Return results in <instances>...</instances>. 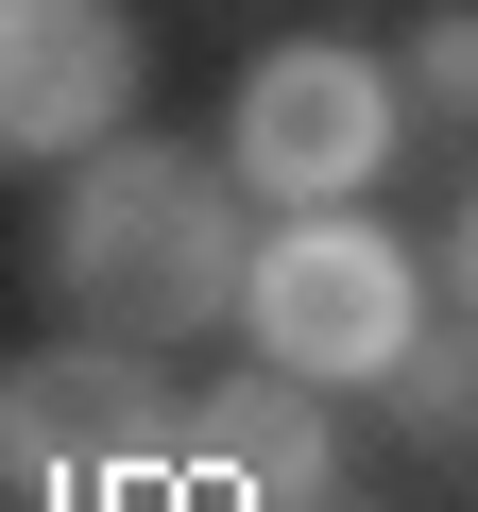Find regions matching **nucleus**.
I'll use <instances>...</instances> for the list:
<instances>
[{
    "instance_id": "nucleus-1",
    "label": "nucleus",
    "mask_w": 478,
    "mask_h": 512,
    "mask_svg": "<svg viewBox=\"0 0 478 512\" xmlns=\"http://www.w3.org/2000/svg\"><path fill=\"white\" fill-rule=\"evenodd\" d=\"M257 222H274V205L239 188V154L120 120L103 154H69V171H52L35 291H52L69 325H120V342H205V325H239Z\"/></svg>"
},
{
    "instance_id": "nucleus-2",
    "label": "nucleus",
    "mask_w": 478,
    "mask_h": 512,
    "mask_svg": "<svg viewBox=\"0 0 478 512\" xmlns=\"http://www.w3.org/2000/svg\"><path fill=\"white\" fill-rule=\"evenodd\" d=\"M444 325V274L376 205H274L257 274H239V359H274L308 393H393V359Z\"/></svg>"
},
{
    "instance_id": "nucleus-3",
    "label": "nucleus",
    "mask_w": 478,
    "mask_h": 512,
    "mask_svg": "<svg viewBox=\"0 0 478 512\" xmlns=\"http://www.w3.org/2000/svg\"><path fill=\"white\" fill-rule=\"evenodd\" d=\"M0 478H35L52 512H103V495H137V478H188V393H171V342L52 325L35 359H0Z\"/></svg>"
},
{
    "instance_id": "nucleus-4",
    "label": "nucleus",
    "mask_w": 478,
    "mask_h": 512,
    "mask_svg": "<svg viewBox=\"0 0 478 512\" xmlns=\"http://www.w3.org/2000/svg\"><path fill=\"white\" fill-rule=\"evenodd\" d=\"M410 137H427L410 69L359 52V35H274L257 69H239V103H222V154H239L257 205H376L410 171Z\"/></svg>"
},
{
    "instance_id": "nucleus-5",
    "label": "nucleus",
    "mask_w": 478,
    "mask_h": 512,
    "mask_svg": "<svg viewBox=\"0 0 478 512\" xmlns=\"http://www.w3.org/2000/svg\"><path fill=\"white\" fill-rule=\"evenodd\" d=\"M154 35L120 0H0V171H69L137 120Z\"/></svg>"
},
{
    "instance_id": "nucleus-6",
    "label": "nucleus",
    "mask_w": 478,
    "mask_h": 512,
    "mask_svg": "<svg viewBox=\"0 0 478 512\" xmlns=\"http://www.w3.org/2000/svg\"><path fill=\"white\" fill-rule=\"evenodd\" d=\"M188 461H205L239 512H308V495L359 478V461H342V393H308V376H274V359H239V376L188 393Z\"/></svg>"
},
{
    "instance_id": "nucleus-7",
    "label": "nucleus",
    "mask_w": 478,
    "mask_h": 512,
    "mask_svg": "<svg viewBox=\"0 0 478 512\" xmlns=\"http://www.w3.org/2000/svg\"><path fill=\"white\" fill-rule=\"evenodd\" d=\"M376 410H393V444H427V461H478V325L444 308V325L393 359V393H376Z\"/></svg>"
},
{
    "instance_id": "nucleus-8",
    "label": "nucleus",
    "mask_w": 478,
    "mask_h": 512,
    "mask_svg": "<svg viewBox=\"0 0 478 512\" xmlns=\"http://www.w3.org/2000/svg\"><path fill=\"white\" fill-rule=\"evenodd\" d=\"M410 120L427 137H478V0H444V18H410Z\"/></svg>"
},
{
    "instance_id": "nucleus-9",
    "label": "nucleus",
    "mask_w": 478,
    "mask_h": 512,
    "mask_svg": "<svg viewBox=\"0 0 478 512\" xmlns=\"http://www.w3.org/2000/svg\"><path fill=\"white\" fill-rule=\"evenodd\" d=\"M427 274H444V308L478 325V171H461V205H444V239H427Z\"/></svg>"
},
{
    "instance_id": "nucleus-10",
    "label": "nucleus",
    "mask_w": 478,
    "mask_h": 512,
    "mask_svg": "<svg viewBox=\"0 0 478 512\" xmlns=\"http://www.w3.org/2000/svg\"><path fill=\"white\" fill-rule=\"evenodd\" d=\"M103 512H239V495H222V478L188 461V478H137V495H103Z\"/></svg>"
},
{
    "instance_id": "nucleus-11",
    "label": "nucleus",
    "mask_w": 478,
    "mask_h": 512,
    "mask_svg": "<svg viewBox=\"0 0 478 512\" xmlns=\"http://www.w3.org/2000/svg\"><path fill=\"white\" fill-rule=\"evenodd\" d=\"M0 512H52V495H35V478H0Z\"/></svg>"
},
{
    "instance_id": "nucleus-12",
    "label": "nucleus",
    "mask_w": 478,
    "mask_h": 512,
    "mask_svg": "<svg viewBox=\"0 0 478 512\" xmlns=\"http://www.w3.org/2000/svg\"><path fill=\"white\" fill-rule=\"evenodd\" d=\"M308 512H376V495H359V478H342V495H308Z\"/></svg>"
}]
</instances>
